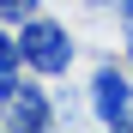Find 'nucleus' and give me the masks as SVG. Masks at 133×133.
I'll use <instances>...</instances> for the list:
<instances>
[{"label":"nucleus","instance_id":"nucleus-7","mask_svg":"<svg viewBox=\"0 0 133 133\" xmlns=\"http://www.w3.org/2000/svg\"><path fill=\"white\" fill-rule=\"evenodd\" d=\"M115 18H133V0H115Z\"/></svg>","mask_w":133,"mask_h":133},{"label":"nucleus","instance_id":"nucleus-2","mask_svg":"<svg viewBox=\"0 0 133 133\" xmlns=\"http://www.w3.org/2000/svg\"><path fill=\"white\" fill-rule=\"evenodd\" d=\"M91 121L109 127V133H121L133 127V66H115V61H97V73H91Z\"/></svg>","mask_w":133,"mask_h":133},{"label":"nucleus","instance_id":"nucleus-9","mask_svg":"<svg viewBox=\"0 0 133 133\" xmlns=\"http://www.w3.org/2000/svg\"><path fill=\"white\" fill-rule=\"evenodd\" d=\"M127 66H133V61H127Z\"/></svg>","mask_w":133,"mask_h":133},{"label":"nucleus","instance_id":"nucleus-4","mask_svg":"<svg viewBox=\"0 0 133 133\" xmlns=\"http://www.w3.org/2000/svg\"><path fill=\"white\" fill-rule=\"evenodd\" d=\"M0 66L24 73V42H18V24H6V18H0Z\"/></svg>","mask_w":133,"mask_h":133},{"label":"nucleus","instance_id":"nucleus-5","mask_svg":"<svg viewBox=\"0 0 133 133\" xmlns=\"http://www.w3.org/2000/svg\"><path fill=\"white\" fill-rule=\"evenodd\" d=\"M36 12H42V0H0V18H6V24H24Z\"/></svg>","mask_w":133,"mask_h":133},{"label":"nucleus","instance_id":"nucleus-8","mask_svg":"<svg viewBox=\"0 0 133 133\" xmlns=\"http://www.w3.org/2000/svg\"><path fill=\"white\" fill-rule=\"evenodd\" d=\"M91 6H97V12H109V6H115V0H91Z\"/></svg>","mask_w":133,"mask_h":133},{"label":"nucleus","instance_id":"nucleus-1","mask_svg":"<svg viewBox=\"0 0 133 133\" xmlns=\"http://www.w3.org/2000/svg\"><path fill=\"white\" fill-rule=\"evenodd\" d=\"M18 42H24V73H42V79H61L66 66L79 61V42L61 18H24L18 24Z\"/></svg>","mask_w":133,"mask_h":133},{"label":"nucleus","instance_id":"nucleus-6","mask_svg":"<svg viewBox=\"0 0 133 133\" xmlns=\"http://www.w3.org/2000/svg\"><path fill=\"white\" fill-rule=\"evenodd\" d=\"M121 42H127V61H133V18H121Z\"/></svg>","mask_w":133,"mask_h":133},{"label":"nucleus","instance_id":"nucleus-3","mask_svg":"<svg viewBox=\"0 0 133 133\" xmlns=\"http://www.w3.org/2000/svg\"><path fill=\"white\" fill-rule=\"evenodd\" d=\"M0 115H6V133H49L61 121V109H55V91L42 85V73H24L18 91H12V103Z\"/></svg>","mask_w":133,"mask_h":133}]
</instances>
